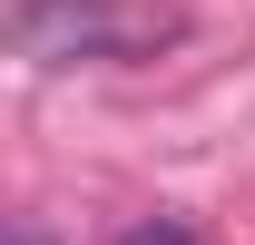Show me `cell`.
I'll list each match as a JSON object with an SVG mask.
<instances>
[{"label": "cell", "instance_id": "obj_1", "mask_svg": "<svg viewBox=\"0 0 255 245\" xmlns=\"http://www.w3.org/2000/svg\"><path fill=\"white\" fill-rule=\"evenodd\" d=\"M10 30L30 59H128L137 39H167V20L118 10V0H20Z\"/></svg>", "mask_w": 255, "mask_h": 245}, {"label": "cell", "instance_id": "obj_2", "mask_svg": "<svg viewBox=\"0 0 255 245\" xmlns=\"http://www.w3.org/2000/svg\"><path fill=\"white\" fill-rule=\"evenodd\" d=\"M118 245H196V226H187V216H137Z\"/></svg>", "mask_w": 255, "mask_h": 245}, {"label": "cell", "instance_id": "obj_3", "mask_svg": "<svg viewBox=\"0 0 255 245\" xmlns=\"http://www.w3.org/2000/svg\"><path fill=\"white\" fill-rule=\"evenodd\" d=\"M0 245H39V226H10V236H0Z\"/></svg>", "mask_w": 255, "mask_h": 245}]
</instances>
